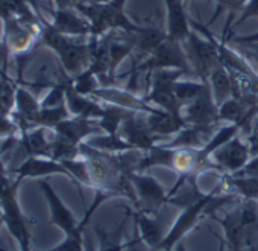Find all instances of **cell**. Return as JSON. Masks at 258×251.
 Returning <instances> with one entry per match:
<instances>
[{"label":"cell","instance_id":"6da1fadb","mask_svg":"<svg viewBox=\"0 0 258 251\" xmlns=\"http://www.w3.org/2000/svg\"><path fill=\"white\" fill-rule=\"evenodd\" d=\"M81 156L88 165L91 187L102 190L111 198L124 196L137 206V195L131 181V175L139 171L145 151L131 149L124 153H108L97 149L87 142L79 145Z\"/></svg>","mask_w":258,"mask_h":251},{"label":"cell","instance_id":"7a4b0ae2","mask_svg":"<svg viewBox=\"0 0 258 251\" xmlns=\"http://www.w3.org/2000/svg\"><path fill=\"white\" fill-rule=\"evenodd\" d=\"M214 218L223 227L229 251L258 245V201L243 199L232 212Z\"/></svg>","mask_w":258,"mask_h":251},{"label":"cell","instance_id":"3957f363","mask_svg":"<svg viewBox=\"0 0 258 251\" xmlns=\"http://www.w3.org/2000/svg\"><path fill=\"white\" fill-rule=\"evenodd\" d=\"M163 69H176V70H182L184 75H195L191 64L187 58L185 49H182V43L167 38L143 61L133 64L131 70L127 72L129 79L124 88L136 93L139 85V76L142 73H148V79H151V75L155 70H163Z\"/></svg>","mask_w":258,"mask_h":251},{"label":"cell","instance_id":"277c9868","mask_svg":"<svg viewBox=\"0 0 258 251\" xmlns=\"http://www.w3.org/2000/svg\"><path fill=\"white\" fill-rule=\"evenodd\" d=\"M126 0H105V2L85 4L76 10L90 22L91 38H99L111 31H121L126 34L139 32L142 26L136 25L124 13Z\"/></svg>","mask_w":258,"mask_h":251},{"label":"cell","instance_id":"5b68a950","mask_svg":"<svg viewBox=\"0 0 258 251\" xmlns=\"http://www.w3.org/2000/svg\"><path fill=\"white\" fill-rule=\"evenodd\" d=\"M41 41L55 51L64 70L72 76H78L85 72L91 61V47L88 43H76L73 37L58 32L52 25L43 22Z\"/></svg>","mask_w":258,"mask_h":251},{"label":"cell","instance_id":"8992f818","mask_svg":"<svg viewBox=\"0 0 258 251\" xmlns=\"http://www.w3.org/2000/svg\"><path fill=\"white\" fill-rule=\"evenodd\" d=\"M182 75H184V72L176 70V69L155 70L151 76L149 90L146 91L143 99L148 104L157 105L167 113L181 114L182 105L175 93V84H176V81H179V78Z\"/></svg>","mask_w":258,"mask_h":251},{"label":"cell","instance_id":"52a82bcc","mask_svg":"<svg viewBox=\"0 0 258 251\" xmlns=\"http://www.w3.org/2000/svg\"><path fill=\"white\" fill-rule=\"evenodd\" d=\"M182 44L185 46V54L195 75L199 78V81L208 84L211 73L222 64L216 46L210 40L198 35L195 31H191Z\"/></svg>","mask_w":258,"mask_h":251},{"label":"cell","instance_id":"ba28073f","mask_svg":"<svg viewBox=\"0 0 258 251\" xmlns=\"http://www.w3.org/2000/svg\"><path fill=\"white\" fill-rule=\"evenodd\" d=\"M131 181L137 195V210H142L148 215L158 216L160 210L169 204V192L151 175L145 172H134Z\"/></svg>","mask_w":258,"mask_h":251},{"label":"cell","instance_id":"9c48e42d","mask_svg":"<svg viewBox=\"0 0 258 251\" xmlns=\"http://www.w3.org/2000/svg\"><path fill=\"white\" fill-rule=\"evenodd\" d=\"M118 136L134 149H140L145 153H148L161 140V137L154 134L149 128L148 113L133 110H129L126 117L123 119Z\"/></svg>","mask_w":258,"mask_h":251},{"label":"cell","instance_id":"30bf717a","mask_svg":"<svg viewBox=\"0 0 258 251\" xmlns=\"http://www.w3.org/2000/svg\"><path fill=\"white\" fill-rule=\"evenodd\" d=\"M16 193L17 187H13L0 199V209H2L0 213L4 216L8 230L20 243V248H26L31 246V221L23 215Z\"/></svg>","mask_w":258,"mask_h":251},{"label":"cell","instance_id":"8fae6325","mask_svg":"<svg viewBox=\"0 0 258 251\" xmlns=\"http://www.w3.org/2000/svg\"><path fill=\"white\" fill-rule=\"evenodd\" d=\"M213 162L219 166L222 174H235L244 168V165L250 160V149L247 142H243L238 134L219 146L211 154Z\"/></svg>","mask_w":258,"mask_h":251},{"label":"cell","instance_id":"7c38bea8","mask_svg":"<svg viewBox=\"0 0 258 251\" xmlns=\"http://www.w3.org/2000/svg\"><path fill=\"white\" fill-rule=\"evenodd\" d=\"M181 114L187 125H219V104L214 101L210 84L196 99L182 107Z\"/></svg>","mask_w":258,"mask_h":251},{"label":"cell","instance_id":"4fadbf2b","mask_svg":"<svg viewBox=\"0 0 258 251\" xmlns=\"http://www.w3.org/2000/svg\"><path fill=\"white\" fill-rule=\"evenodd\" d=\"M93 97L100 99L106 104L118 105L126 110H133V111H143V113H157L158 110L148 104L143 97H139L134 91H129L123 87L117 85H108V87H99L91 93Z\"/></svg>","mask_w":258,"mask_h":251},{"label":"cell","instance_id":"5bb4252c","mask_svg":"<svg viewBox=\"0 0 258 251\" xmlns=\"http://www.w3.org/2000/svg\"><path fill=\"white\" fill-rule=\"evenodd\" d=\"M53 131L76 145H81L84 142V139H87L90 134L103 133L97 119H88V117H82V116H73L72 119L69 117L62 122H59L53 128Z\"/></svg>","mask_w":258,"mask_h":251},{"label":"cell","instance_id":"9a60e30c","mask_svg":"<svg viewBox=\"0 0 258 251\" xmlns=\"http://www.w3.org/2000/svg\"><path fill=\"white\" fill-rule=\"evenodd\" d=\"M16 119L14 122L19 125L22 131H28L35 125H38V116L41 111V104L35 99V96L25 88L23 85L17 87L16 90Z\"/></svg>","mask_w":258,"mask_h":251},{"label":"cell","instance_id":"2e32d148","mask_svg":"<svg viewBox=\"0 0 258 251\" xmlns=\"http://www.w3.org/2000/svg\"><path fill=\"white\" fill-rule=\"evenodd\" d=\"M16 174H17V178L14 180V183L17 186H20V183L25 178H31V177L35 178V177H44V175H52V174H62V175L70 177L69 171L64 168L61 162H56L49 157H34V156L28 157L26 162L16 169Z\"/></svg>","mask_w":258,"mask_h":251},{"label":"cell","instance_id":"e0dca14e","mask_svg":"<svg viewBox=\"0 0 258 251\" xmlns=\"http://www.w3.org/2000/svg\"><path fill=\"white\" fill-rule=\"evenodd\" d=\"M164 4L167 11V38L184 43L193 31L184 8V0H164Z\"/></svg>","mask_w":258,"mask_h":251},{"label":"cell","instance_id":"ac0fdd59","mask_svg":"<svg viewBox=\"0 0 258 251\" xmlns=\"http://www.w3.org/2000/svg\"><path fill=\"white\" fill-rule=\"evenodd\" d=\"M219 130V125H187L179 133L175 134V137L170 142H166L164 145L169 148H204L214 133Z\"/></svg>","mask_w":258,"mask_h":251},{"label":"cell","instance_id":"d6986e66","mask_svg":"<svg viewBox=\"0 0 258 251\" xmlns=\"http://www.w3.org/2000/svg\"><path fill=\"white\" fill-rule=\"evenodd\" d=\"M52 26L69 37H90L91 35V25L90 22L78 11L73 8H64L55 11L53 16V23Z\"/></svg>","mask_w":258,"mask_h":251},{"label":"cell","instance_id":"ffe728a7","mask_svg":"<svg viewBox=\"0 0 258 251\" xmlns=\"http://www.w3.org/2000/svg\"><path fill=\"white\" fill-rule=\"evenodd\" d=\"M196 181V175H178V181L169 190V204L184 210L201 201L207 193L199 190Z\"/></svg>","mask_w":258,"mask_h":251},{"label":"cell","instance_id":"44dd1931","mask_svg":"<svg viewBox=\"0 0 258 251\" xmlns=\"http://www.w3.org/2000/svg\"><path fill=\"white\" fill-rule=\"evenodd\" d=\"M134 212L131 209L124 210L123 219L118 222V225L114 230L103 228L102 225H93V230L96 231V236L99 239V251H124L126 243L123 242V236L127 227V222L131 219Z\"/></svg>","mask_w":258,"mask_h":251},{"label":"cell","instance_id":"7402d4cb","mask_svg":"<svg viewBox=\"0 0 258 251\" xmlns=\"http://www.w3.org/2000/svg\"><path fill=\"white\" fill-rule=\"evenodd\" d=\"M134 219H136V227L143 237V240L151 246V248H160L163 243L167 231L161 225L160 219L157 216L148 215L142 210H134Z\"/></svg>","mask_w":258,"mask_h":251},{"label":"cell","instance_id":"603a6c76","mask_svg":"<svg viewBox=\"0 0 258 251\" xmlns=\"http://www.w3.org/2000/svg\"><path fill=\"white\" fill-rule=\"evenodd\" d=\"M66 104L73 116H82V117H88V119H100L103 114V105H99L93 99V96L78 93L72 84L67 87V91H66Z\"/></svg>","mask_w":258,"mask_h":251},{"label":"cell","instance_id":"cb8c5ba5","mask_svg":"<svg viewBox=\"0 0 258 251\" xmlns=\"http://www.w3.org/2000/svg\"><path fill=\"white\" fill-rule=\"evenodd\" d=\"M149 128L154 134L160 136L161 139L179 133L182 128L187 127V122L184 120L182 114H172L164 110H158L157 113L148 114Z\"/></svg>","mask_w":258,"mask_h":251},{"label":"cell","instance_id":"d4e9b609","mask_svg":"<svg viewBox=\"0 0 258 251\" xmlns=\"http://www.w3.org/2000/svg\"><path fill=\"white\" fill-rule=\"evenodd\" d=\"M219 181L225 192H232L243 199L258 201V178L238 174H222Z\"/></svg>","mask_w":258,"mask_h":251},{"label":"cell","instance_id":"484cf974","mask_svg":"<svg viewBox=\"0 0 258 251\" xmlns=\"http://www.w3.org/2000/svg\"><path fill=\"white\" fill-rule=\"evenodd\" d=\"M19 146L23 148L28 157H52V142L44 136V127L32 131H23V136L19 142Z\"/></svg>","mask_w":258,"mask_h":251},{"label":"cell","instance_id":"4316f807","mask_svg":"<svg viewBox=\"0 0 258 251\" xmlns=\"http://www.w3.org/2000/svg\"><path fill=\"white\" fill-rule=\"evenodd\" d=\"M208 84L211 87L214 101L220 105L222 102H225L226 99L232 97V82H231V75L229 70L220 64L210 76Z\"/></svg>","mask_w":258,"mask_h":251},{"label":"cell","instance_id":"83f0119b","mask_svg":"<svg viewBox=\"0 0 258 251\" xmlns=\"http://www.w3.org/2000/svg\"><path fill=\"white\" fill-rule=\"evenodd\" d=\"M127 111L129 110L121 108L118 105H112V104L103 105V114L100 119H97L103 133L109 136H118V130L121 127V122L126 117Z\"/></svg>","mask_w":258,"mask_h":251},{"label":"cell","instance_id":"f1b7e54d","mask_svg":"<svg viewBox=\"0 0 258 251\" xmlns=\"http://www.w3.org/2000/svg\"><path fill=\"white\" fill-rule=\"evenodd\" d=\"M216 2V13L213 16V19L210 20V23H213L220 14L223 13H228V20H226V25H225V29H223V35H222V40L228 37V32L231 31V23H232V19H234V14H238L241 13V10L244 8V5L249 2V0H214ZM208 23V25H210ZM207 25V26H208Z\"/></svg>","mask_w":258,"mask_h":251},{"label":"cell","instance_id":"f546056e","mask_svg":"<svg viewBox=\"0 0 258 251\" xmlns=\"http://www.w3.org/2000/svg\"><path fill=\"white\" fill-rule=\"evenodd\" d=\"M88 145L102 149V151H108V153H124V151H131L134 149L129 143H126L120 136H109V134H102L97 136L91 140L87 142Z\"/></svg>","mask_w":258,"mask_h":251},{"label":"cell","instance_id":"4dcf8cb0","mask_svg":"<svg viewBox=\"0 0 258 251\" xmlns=\"http://www.w3.org/2000/svg\"><path fill=\"white\" fill-rule=\"evenodd\" d=\"M208 84L199 81V82H193V81H176L175 84V93L181 102V105H187L188 102H191L193 99H196L207 87Z\"/></svg>","mask_w":258,"mask_h":251},{"label":"cell","instance_id":"1f68e13d","mask_svg":"<svg viewBox=\"0 0 258 251\" xmlns=\"http://www.w3.org/2000/svg\"><path fill=\"white\" fill-rule=\"evenodd\" d=\"M61 163L69 171L73 181H78V184L82 183V184L91 187V178H90V172H88V165H87V162H85V159L82 156L78 157V159H72V160H62Z\"/></svg>","mask_w":258,"mask_h":251},{"label":"cell","instance_id":"d6a6232c","mask_svg":"<svg viewBox=\"0 0 258 251\" xmlns=\"http://www.w3.org/2000/svg\"><path fill=\"white\" fill-rule=\"evenodd\" d=\"M26 0H0V17L4 20L26 10Z\"/></svg>","mask_w":258,"mask_h":251},{"label":"cell","instance_id":"836d02e7","mask_svg":"<svg viewBox=\"0 0 258 251\" xmlns=\"http://www.w3.org/2000/svg\"><path fill=\"white\" fill-rule=\"evenodd\" d=\"M249 19H258V0H249V2L244 5V8L240 13V17L235 20V23L232 25L231 31H234L235 28L241 26V23L244 20H249Z\"/></svg>","mask_w":258,"mask_h":251},{"label":"cell","instance_id":"e575fe53","mask_svg":"<svg viewBox=\"0 0 258 251\" xmlns=\"http://www.w3.org/2000/svg\"><path fill=\"white\" fill-rule=\"evenodd\" d=\"M134 236L127 240L126 246H124V251H164V249H160V248H151L145 240L143 237L140 236L137 227L134 228Z\"/></svg>","mask_w":258,"mask_h":251},{"label":"cell","instance_id":"d590c367","mask_svg":"<svg viewBox=\"0 0 258 251\" xmlns=\"http://www.w3.org/2000/svg\"><path fill=\"white\" fill-rule=\"evenodd\" d=\"M235 46V51L246 58L253 67H258V43L253 44H232Z\"/></svg>","mask_w":258,"mask_h":251},{"label":"cell","instance_id":"8d00e7d4","mask_svg":"<svg viewBox=\"0 0 258 251\" xmlns=\"http://www.w3.org/2000/svg\"><path fill=\"white\" fill-rule=\"evenodd\" d=\"M46 251H85L84 249V237L82 239H72L66 237L58 246H53Z\"/></svg>","mask_w":258,"mask_h":251},{"label":"cell","instance_id":"74e56055","mask_svg":"<svg viewBox=\"0 0 258 251\" xmlns=\"http://www.w3.org/2000/svg\"><path fill=\"white\" fill-rule=\"evenodd\" d=\"M19 130L14 119L8 117V113H0V136H13Z\"/></svg>","mask_w":258,"mask_h":251},{"label":"cell","instance_id":"f35d334b","mask_svg":"<svg viewBox=\"0 0 258 251\" xmlns=\"http://www.w3.org/2000/svg\"><path fill=\"white\" fill-rule=\"evenodd\" d=\"M246 142L250 149V157L258 156V119L253 120V128H252L250 134L246 137Z\"/></svg>","mask_w":258,"mask_h":251},{"label":"cell","instance_id":"ab89813d","mask_svg":"<svg viewBox=\"0 0 258 251\" xmlns=\"http://www.w3.org/2000/svg\"><path fill=\"white\" fill-rule=\"evenodd\" d=\"M96 2H105V0H55L58 10H64V8H73V10H76L81 5L96 4Z\"/></svg>","mask_w":258,"mask_h":251},{"label":"cell","instance_id":"60d3db41","mask_svg":"<svg viewBox=\"0 0 258 251\" xmlns=\"http://www.w3.org/2000/svg\"><path fill=\"white\" fill-rule=\"evenodd\" d=\"M235 174L258 178V156L250 157V160L244 165V168H243V169H240V171H238V172H235Z\"/></svg>","mask_w":258,"mask_h":251},{"label":"cell","instance_id":"b9f144b4","mask_svg":"<svg viewBox=\"0 0 258 251\" xmlns=\"http://www.w3.org/2000/svg\"><path fill=\"white\" fill-rule=\"evenodd\" d=\"M13 187H19L14 180H10L7 174H0V199H2Z\"/></svg>","mask_w":258,"mask_h":251},{"label":"cell","instance_id":"7bdbcfd3","mask_svg":"<svg viewBox=\"0 0 258 251\" xmlns=\"http://www.w3.org/2000/svg\"><path fill=\"white\" fill-rule=\"evenodd\" d=\"M231 43V44H253V43H258V32L255 34H250V35H243V37H232L226 41V44Z\"/></svg>","mask_w":258,"mask_h":251},{"label":"cell","instance_id":"ee69618b","mask_svg":"<svg viewBox=\"0 0 258 251\" xmlns=\"http://www.w3.org/2000/svg\"><path fill=\"white\" fill-rule=\"evenodd\" d=\"M0 174H7V168H5V163H4L2 157H0Z\"/></svg>","mask_w":258,"mask_h":251},{"label":"cell","instance_id":"f6af8a7d","mask_svg":"<svg viewBox=\"0 0 258 251\" xmlns=\"http://www.w3.org/2000/svg\"><path fill=\"white\" fill-rule=\"evenodd\" d=\"M240 251H258V245H252V246H246Z\"/></svg>","mask_w":258,"mask_h":251},{"label":"cell","instance_id":"bcb514c9","mask_svg":"<svg viewBox=\"0 0 258 251\" xmlns=\"http://www.w3.org/2000/svg\"><path fill=\"white\" fill-rule=\"evenodd\" d=\"M226 249V242L225 240H220V245H219V249L217 251H225Z\"/></svg>","mask_w":258,"mask_h":251},{"label":"cell","instance_id":"7dc6e473","mask_svg":"<svg viewBox=\"0 0 258 251\" xmlns=\"http://www.w3.org/2000/svg\"><path fill=\"white\" fill-rule=\"evenodd\" d=\"M175 251H187V249H185V246H184L182 243H178V245H176V249H175Z\"/></svg>","mask_w":258,"mask_h":251},{"label":"cell","instance_id":"c3c4849f","mask_svg":"<svg viewBox=\"0 0 258 251\" xmlns=\"http://www.w3.org/2000/svg\"><path fill=\"white\" fill-rule=\"evenodd\" d=\"M2 224H5V221H4V216H2V213H0V227H2Z\"/></svg>","mask_w":258,"mask_h":251},{"label":"cell","instance_id":"681fc988","mask_svg":"<svg viewBox=\"0 0 258 251\" xmlns=\"http://www.w3.org/2000/svg\"><path fill=\"white\" fill-rule=\"evenodd\" d=\"M88 251H93V248H91V246H88Z\"/></svg>","mask_w":258,"mask_h":251}]
</instances>
